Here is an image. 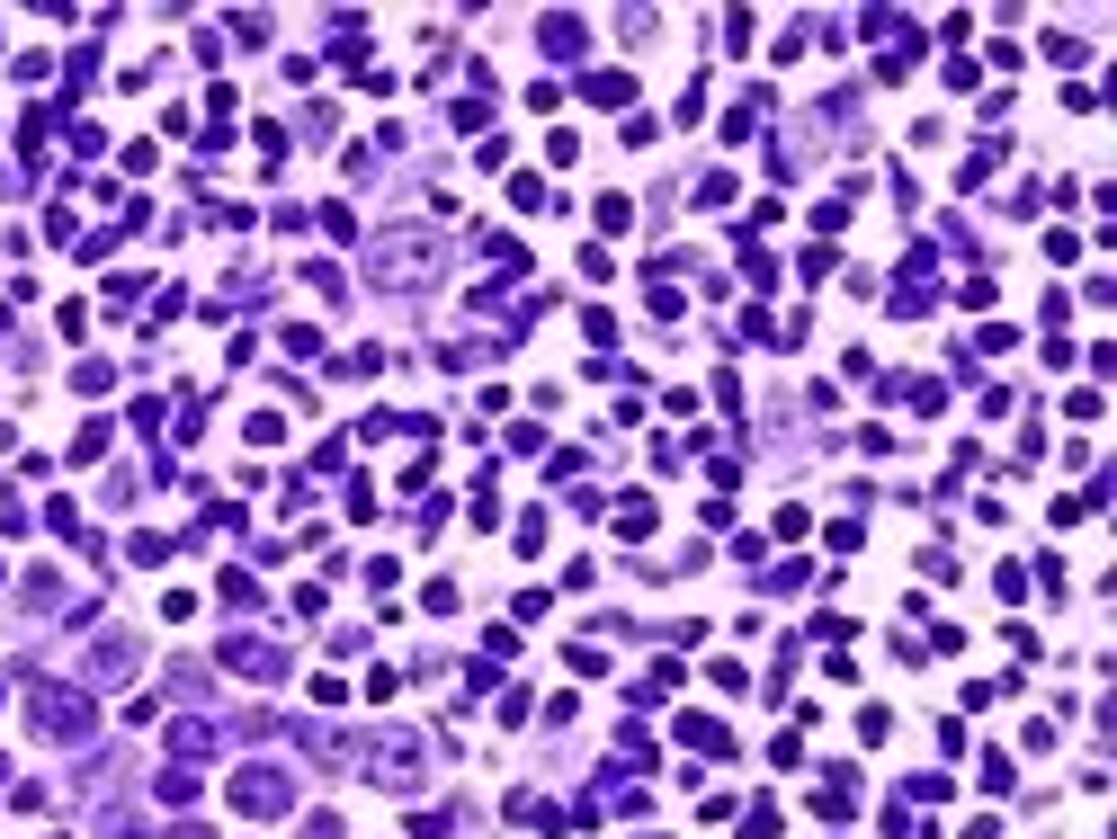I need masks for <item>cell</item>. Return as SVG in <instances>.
Segmentation results:
<instances>
[{
    "label": "cell",
    "mask_w": 1117,
    "mask_h": 839,
    "mask_svg": "<svg viewBox=\"0 0 1117 839\" xmlns=\"http://www.w3.org/2000/svg\"><path fill=\"white\" fill-rule=\"evenodd\" d=\"M233 795H242V804H250V813H278V804H287V786H278V778H242V786H233Z\"/></svg>",
    "instance_id": "7a4b0ae2"
},
{
    "label": "cell",
    "mask_w": 1117,
    "mask_h": 839,
    "mask_svg": "<svg viewBox=\"0 0 1117 839\" xmlns=\"http://www.w3.org/2000/svg\"><path fill=\"white\" fill-rule=\"evenodd\" d=\"M81 724H90V706H81L72 687H45V696H36V732H54V741H72Z\"/></svg>",
    "instance_id": "6da1fadb"
}]
</instances>
